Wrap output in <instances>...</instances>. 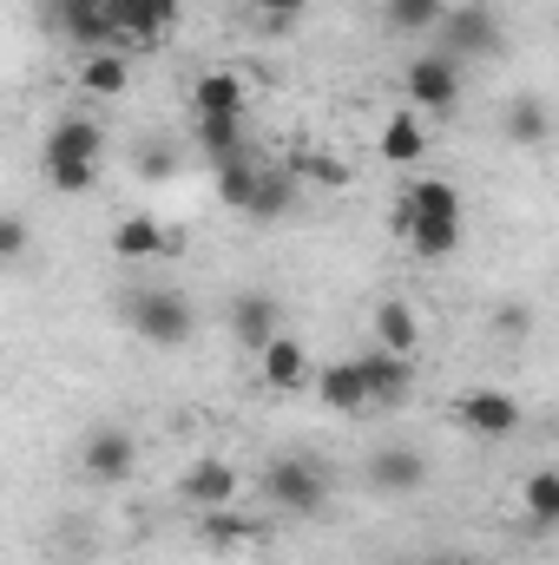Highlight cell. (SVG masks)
Segmentation results:
<instances>
[{
	"label": "cell",
	"mask_w": 559,
	"mask_h": 565,
	"mask_svg": "<svg viewBox=\"0 0 559 565\" xmlns=\"http://www.w3.org/2000/svg\"><path fill=\"white\" fill-rule=\"evenodd\" d=\"M409 99H415L421 113L447 119V113L461 106V66H454L447 53H421L415 66H409Z\"/></svg>",
	"instance_id": "obj_7"
},
{
	"label": "cell",
	"mask_w": 559,
	"mask_h": 565,
	"mask_svg": "<svg viewBox=\"0 0 559 565\" xmlns=\"http://www.w3.org/2000/svg\"><path fill=\"white\" fill-rule=\"evenodd\" d=\"M289 204H296V171H257L251 198H244V217L251 224H277Z\"/></svg>",
	"instance_id": "obj_17"
},
{
	"label": "cell",
	"mask_w": 559,
	"mask_h": 565,
	"mask_svg": "<svg viewBox=\"0 0 559 565\" xmlns=\"http://www.w3.org/2000/svg\"><path fill=\"white\" fill-rule=\"evenodd\" d=\"M251 93H244V73H198L191 79V119H244Z\"/></svg>",
	"instance_id": "obj_13"
},
{
	"label": "cell",
	"mask_w": 559,
	"mask_h": 565,
	"mask_svg": "<svg viewBox=\"0 0 559 565\" xmlns=\"http://www.w3.org/2000/svg\"><path fill=\"white\" fill-rule=\"evenodd\" d=\"M133 467H139V440H133L126 427H93V434L80 440V473H86V480L119 487V480H133Z\"/></svg>",
	"instance_id": "obj_5"
},
{
	"label": "cell",
	"mask_w": 559,
	"mask_h": 565,
	"mask_svg": "<svg viewBox=\"0 0 559 565\" xmlns=\"http://www.w3.org/2000/svg\"><path fill=\"white\" fill-rule=\"evenodd\" d=\"M309 382H316L323 408H336V415H362V408H369V388H362V369H356V362H336V369H323V375H309Z\"/></svg>",
	"instance_id": "obj_19"
},
{
	"label": "cell",
	"mask_w": 559,
	"mask_h": 565,
	"mask_svg": "<svg viewBox=\"0 0 559 565\" xmlns=\"http://www.w3.org/2000/svg\"><path fill=\"white\" fill-rule=\"evenodd\" d=\"M356 369H362V388H369V408H402L409 395H415V362L409 355H356Z\"/></svg>",
	"instance_id": "obj_12"
},
{
	"label": "cell",
	"mask_w": 559,
	"mask_h": 565,
	"mask_svg": "<svg viewBox=\"0 0 559 565\" xmlns=\"http://www.w3.org/2000/svg\"><path fill=\"white\" fill-rule=\"evenodd\" d=\"M454 422L467 427L474 440H514L527 415H520V402H514L507 388H474V395L454 402Z\"/></svg>",
	"instance_id": "obj_6"
},
{
	"label": "cell",
	"mask_w": 559,
	"mask_h": 565,
	"mask_svg": "<svg viewBox=\"0 0 559 565\" xmlns=\"http://www.w3.org/2000/svg\"><path fill=\"white\" fill-rule=\"evenodd\" d=\"M421 487H428V460H421L415 447H376V454H369V493H382V500H415Z\"/></svg>",
	"instance_id": "obj_10"
},
{
	"label": "cell",
	"mask_w": 559,
	"mask_h": 565,
	"mask_svg": "<svg viewBox=\"0 0 559 565\" xmlns=\"http://www.w3.org/2000/svg\"><path fill=\"white\" fill-rule=\"evenodd\" d=\"M421 151H428V132H421L415 119H389L382 126V158L389 164H415Z\"/></svg>",
	"instance_id": "obj_25"
},
{
	"label": "cell",
	"mask_w": 559,
	"mask_h": 565,
	"mask_svg": "<svg viewBox=\"0 0 559 565\" xmlns=\"http://www.w3.org/2000/svg\"><path fill=\"white\" fill-rule=\"evenodd\" d=\"M409 224H461V191L447 178H415L395 198V231L409 237Z\"/></svg>",
	"instance_id": "obj_8"
},
{
	"label": "cell",
	"mask_w": 559,
	"mask_h": 565,
	"mask_svg": "<svg viewBox=\"0 0 559 565\" xmlns=\"http://www.w3.org/2000/svg\"><path fill=\"white\" fill-rule=\"evenodd\" d=\"M277 329H283V302L271 296V289H244V296L231 302V335H238L251 355H257Z\"/></svg>",
	"instance_id": "obj_14"
},
{
	"label": "cell",
	"mask_w": 559,
	"mask_h": 565,
	"mask_svg": "<svg viewBox=\"0 0 559 565\" xmlns=\"http://www.w3.org/2000/svg\"><path fill=\"white\" fill-rule=\"evenodd\" d=\"M257 375H264V388H277V395L309 388V349H303V335L277 329V335L257 349Z\"/></svg>",
	"instance_id": "obj_11"
},
{
	"label": "cell",
	"mask_w": 559,
	"mask_h": 565,
	"mask_svg": "<svg viewBox=\"0 0 559 565\" xmlns=\"http://www.w3.org/2000/svg\"><path fill=\"white\" fill-rule=\"evenodd\" d=\"M113 250H119L126 264H145V257H165V250H171V237H165V224H158V217H126V224L113 231Z\"/></svg>",
	"instance_id": "obj_22"
},
{
	"label": "cell",
	"mask_w": 559,
	"mask_h": 565,
	"mask_svg": "<svg viewBox=\"0 0 559 565\" xmlns=\"http://www.w3.org/2000/svg\"><path fill=\"white\" fill-rule=\"evenodd\" d=\"M53 26H60L80 53H106V46H113L106 0H53Z\"/></svg>",
	"instance_id": "obj_15"
},
{
	"label": "cell",
	"mask_w": 559,
	"mask_h": 565,
	"mask_svg": "<svg viewBox=\"0 0 559 565\" xmlns=\"http://www.w3.org/2000/svg\"><path fill=\"white\" fill-rule=\"evenodd\" d=\"M500 132H507V145H547V132H553V113H547V99H540V93H520V99H507V119H500Z\"/></svg>",
	"instance_id": "obj_20"
},
{
	"label": "cell",
	"mask_w": 559,
	"mask_h": 565,
	"mask_svg": "<svg viewBox=\"0 0 559 565\" xmlns=\"http://www.w3.org/2000/svg\"><path fill=\"white\" fill-rule=\"evenodd\" d=\"M80 86H86L93 99H119V93L133 86L126 53H113V46H106V53H86V60H80Z\"/></svg>",
	"instance_id": "obj_21"
},
{
	"label": "cell",
	"mask_w": 559,
	"mask_h": 565,
	"mask_svg": "<svg viewBox=\"0 0 559 565\" xmlns=\"http://www.w3.org/2000/svg\"><path fill=\"white\" fill-rule=\"evenodd\" d=\"M171 171H178V151H171V145H145V151H139V178L165 184Z\"/></svg>",
	"instance_id": "obj_29"
},
{
	"label": "cell",
	"mask_w": 559,
	"mask_h": 565,
	"mask_svg": "<svg viewBox=\"0 0 559 565\" xmlns=\"http://www.w3.org/2000/svg\"><path fill=\"white\" fill-rule=\"evenodd\" d=\"M238 493H244V480H238L231 460H191L184 480H178V500H184L191 513H218V507H231Z\"/></svg>",
	"instance_id": "obj_9"
},
{
	"label": "cell",
	"mask_w": 559,
	"mask_h": 565,
	"mask_svg": "<svg viewBox=\"0 0 559 565\" xmlns=\"http://www.w3.org/2000/svg\"><path fill=\"white\" fill-rule=\"evenodd\" d=\"M178 20V0H106L113 40H158Z\"/></svg>",
	"instance_id": "obj_16"
},
{
	"label": "cell",
	"mask_w": 559,
	"mask_h": 565,
	"mask_svg": "<svg viewBox=\"0 0 559 565\" xmlns=\"http://www.w3.org/2000/svg\"><path fill=\"white\" fill-rule=\"evenodd\" d=\"M251 178H257L251 151H244V158H231V164H218V198H224L231 211H244V198H251Z\"/></svg>",
	"instance_id": "obj_26"
},
{
	"label": "cell",
	"mask_w": 559,
	"mask_h": 565,
	"mask_svg": "<svg viewBox=\"0 0 559 565\" xmlns=\"http://www.w3.org/2000/svg\"><path fill=\"white\" fill-rule=\"evenodd\" d=\"M434 33H441V46H434V53H447L454 66H467V60H487V53H500V13H494V7H481V0L441 7Z\"/></svg>",
	"instance_id": "obj_4"
},
{
	"label": "cell",
	"mask_w": 559,
	"mask_h": 565,
	"mask_svg": "<svg viewBox=\"0 0 559 565\" xmlns=\"http://www.w3.org/2000/svg\"><path fill=\"white\" fill-rule=\"evenodd\" d=\"M264 500H271L277 513H296V520L323 513V507H329V473H323V460H309V454H277V460L264 467Z\"/></svg>",
	"instance_id": "obj_2"
},
{
	"label": "cell",
	"mask_w": 559,
	"mask_h": 565,
	"mask_svg": "<svg viewBox=\"0 0 559 565\" xmlns=\"http://www.w3.org/2000/svg\"><path fill=\"white\" fill-rule=\"evenodd\" d=\"M126 329L151 349H178V342H191L198 316H191V302L178 289H133L126 296Z\"/></svg>",
	"instance_id": "obj_3"
},
{
	"label": "cell",
	"mask_w": 559,
	"mask_h": 565,
	"mask_svg": "<svg viewBox=\"0 0 559 565\" xmlns=\"http://www.w3.org/2000/svg\"><path fill=\"white\" fill-rule=\"evenodd\" d=\"M441 7H447V0H389V26L421 33V26H434V20H441Z\"/></svg>",
	"instance_id": "obj_27"
},
{
	"label": "cell",
	"mask_w": 559,
	"mask_h": 565,
	"mask_svg": "<svg viewBox=\"0 0 559 565\" xmlns=\"http://www.w3.org/2000/svg\"><path fill=\"white\" fill-rule=\"evenodd\" d=\"M257 526L251 520H238L231 507H218V513H204V540H224V546H238V540H251Z\"/></svg>",
	"instance_id": "obj_28"
},
{
	"label": "cell",
	"mask_w": 559,
	"mask_h": 565,
	"mask_svg": "<svg viewBox=\"0 0 559 565\" xmlns=\"http://www.w3.org/2000/svg\"><path fill=\"white\" fill-rule=\"evenodd\" d=\"M527 520L547 533V526H559V473L553 467H540L534 480H527Z\"/></svg>",
	"instance_id": "obj_24"
},
{
	"label": "cell",
	"mask_w": 559,
	"mask_h": 565,
	"mask_svg": "<svg viewBox=\"0 0 559 565\" xmlns=\"http://www.w3.org/2000/svg\"><path fill=\"white\" fill-rule=\"evenodd\" d=\"M415 342H421V316L402 296H389V302L376 309V349H382V355H415Z\"/></svg>",
	"instance_id": "obj_18"
},
{
	"label": "cell",
	"mask_w": 559,
	"mask_h": 565,
	"mask_svg": "<svg viewBox=\"0 0 559 565\" xmlns=\"http://www.w3.org/2000/svg\"><path fill=\"white\" fill-rule=\"evenodd\" d=\"M99 151H106V132L93 119H60L46 145H40V164H46V184L60 198H80L99 184Z\"/></svg>",
	"instance_id": "obj_1"
},
{
	"label": "cell",
	"mask_w": 559,
	"mask_h": 565,
	"mask_svg": "<svg viewBox=\"0 0 559 565\" xmlns=\"http://www.w3.org/2000/svg\"><path fill=\"white\" fill-rule=\"evenodd\" d=\"M244 7H257V13H264V20H303V7H309V0H244Z\"/></svg>",
	"instance_id": "obj_31"
},
{
	"label": "cell",
	"mask_w": 559,
	"mask_h": 565,
	"mask_svg": "<svg viewBox=\"0 0 559 565\" xmlns=\"http://www.w3.org/2000/svg\"><path fill=\"white\" fill-rule=\"evenodd\" d=\"M198 151H204L211 164L244 158V119H198Z\"/></svg>",
	"instance_id": "obj_23"
},
{
	"label": "cell",
	"mask_w": 559,
	"mask_h": 565,
	"mask_svg": "<svg viewBox=\"0 0 559 565\" xmlns=\"http://www.w3.org/2000/svg\"><path fill=\"white\" fill-rule=\"evenodd\" d=\"M20 257H27V224L20 217H0V270L20 264Z\"/></svg>",
	"instance_id": "obj_30"
}]
</instances>
